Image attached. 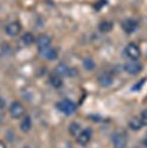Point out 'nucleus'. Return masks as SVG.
<instances>
[{
	"instance_id": "obj_19",
	"label": "nucleus",
	"mask_w": 147,
	"mask_h": 148,
	"mask_svg": "<svg viewBox=\"0 0 147 148\" xmlns=\"http://www.w3.org/2000/svg\"><path fill=\"white\" fill-rule=\"evenodd\" d=\"M83 65H84V67L87 69V70H93L95 68V62L94 60L92 58H90V57H86V58H84V60H83Z\"/></svg>"
},
{
	"instance_id": "obj_7",
	"label": "nucleus",
	"mask_w": 147,
	"mask_h": 148,
	"mask_svg": "<svg viewBox=\"0 0 147 148\" xmlns=\"http://www.w3.org/2000/svg\"><path fill=\"white\" fill-rule=\"evenodd\" d=\"M137 22L133 19H125L122 23V28L126 34H131L137 29Z\"/></svg>"
},
{
	"instance_id": "obj_22",
	"label": "nucleus",
	"mask_w": 147,
	"mask_h": 148,
	"mask_svg": "<svg viewBox=\"0 0 147 148\" xmlns=\"http://www.w3.org/2000/svg\"><path fill=\"white\" fill-rule=\"evenodd\" d=\"M3 119H4V113L2 111V108H0V121H2Z\"/></svg>"
},
{
	"instance_id": "obj_16",
	"label": "nucleus",
	"mask_w": 147,
	"mask_h": 148,
	"mask_svg": "<svg viewBox=\"0 0 147 148\" xmlns=\"http://www.w3.org/2000/svg\"><path fill=\"white\" fill-rule=\"evenodd\" d=\"M113 25L111 21L106 20V21H103V22L100 23V25H99V30L103 33H108L113 29Z\"/></svg>"
},
{
	"instance_id": "obj_9",
	"label": "nucleus",
	"mask_w": 147,
	"mask_h": 148,
	"mask_svg": "<svg viewBox=\"0 0 147 148\" xmlns=\"http://www.w3.org/2000/svg\"><path fill=\"white\" fill-rule=\"evenodd\" d=\"M21 24L19 22H12L10 24H8V25L6 26V33L7 35L11 36V37H15V36H17L19 33L21 32Z\"/></svg>"
},
{
	"instance_id": "obj_3",
	"label": "nucleus",
	"mask_w": 147,
	"mask_h": 148,
	"mask_svg": "<svg viewBox=\"0 0 147 148\" xmlns=\"http://www.w3.org/2000/svg\"><path fill=\"white\" fill-rule=\"evenodd\" d=\"M9 112H10V114L12 118L14 119H20L23 116V114H25V109L22 106V104L19 102H13L10 106V109H9Z\"/></svg>"
},
{
	"instance_id": "obj_11",
	"label": "nucleus",
	"mask_w": 147,
	"mask_h": 148,
	"mask_svg": "<svg viewBox=\"0 0 147 148\" xmlns=\"http://www.w3.org/2000/svg\"><path fill=\"white\" fill-rule=\"evenodd\" d=\"M51 40L49 36H46V35L40 36L37 40V46H38V49H39V51L49 47V45H51Z\"/></svg>"
},
{
	"instance_id": "obj_5",
	"label": "nucleus",
	"mask_w": 147,
	"mask_h": 148,
	"mask_svg": "<svg viewBox=\"0 0 147 148\" xmlns=\"http://www.w3.org/2000/svg\"><path fill=\"white\" fill-rule=\"evenodd\" d=\"M76 70L72 68H69L65 63L61 62L59 63L57 66L54 69V73L57 74L61 77V76H74Z\"/></svg>"
},
{
	"instance_id": "obj_17",
	"label": "nucleus",
	"mask_w": 147,
	"mask_h": 148,
	"mask_svg": "<svg viewBox=\"0 0 147 148\" xmlns=\"http://www.w3.org/2000/svg\"><path fill=\"white\" fill-rule=\"evenodd\" d=\"M69 132L71 135H73V136H78L79 133L81 132V126L78 125L77 123H71L69 126Z\"/></svg>"
},
{
	"instance_id": "obj_1",
	"label": "nucleus",
	"mask_w": 147,
	"mask_h": 148,
	"mask_svg": "<svg viewBox=\"0 0 147 148\" xmlns=\"http://www.w3.org/2000/svg\"><path fill=\"white\" fill-rule=\"evenodd\" d=\"M57 109L64 114L70 116L76 111V105L69 99H64L57 104Z\"/></svg>"
},
{
	"instance_id": "obj_14",
	"label": "nucleus",
	"mask_w": 147,
	"mask_h": 148,
	"mask_svg": "<svg viewBox=\"0 0 147 148\" xmlns=\"http://www.w3.org/2000/svg\"><path fill=\"white\" fill-rule=\"evenodd\" d=\"M49 81H51V84L53 85L54 88H60L61 86H62V80H61V77L55 73H53V75L49 77Z\"/></svg>"
},
{
	"instance_id": "obj_20",
	"label": "nucleus",
	"mask_w": 147,
	"mask_h": 148,
	"mask_svg": "<svg viewBox=\"0 0 147 148\" xmlns=\"http://www.w3.org/2000/svg\"><path fill=\"white\" fill-rule=\"evenodd\" d=\"M140 121L143 125H147V110H145V111H143L141 113Z\"/></svg>"
},
{
	"instance_id": "obj_10",
	"label": "nucleus",
	"mask_w": 147,
	"mask_h": 148,
	"mask_svg": "<svg viewBox=\"0 0 147 148\" xmlns=\"http://www.w3.org/2000/svg\"><path fill=\"white\" fill-rule=\"evenodd\" d=\"M40 53H41L42 56L46 57L49 60H55L58 57V52L53 47H46V49H42V51H40Z\"/></svg>"
},
{
	"instance_id": "obj_25",
	"label": "nucleus",
	"mask_w": 147,
	"mask_h": 148,
	"mask_svg": "<svg viewBox=\"0 0 147 148\" xmlns=\"http://www.w3.org/2000/svg\"><path fill=\"white\" fill-rule=\"evenodd\" d=\"M24 148H29V147H27V146H26V147H24Z\"/></svg>"
},
{
	"instance_id": "obj_13",
	"label": "nucleus",
	"mask_w": 147,
	"mask_h": 148,
	"mask_svg": "<svg viewBox=\"0 0 147 148\" xmlns=\"http://www.w3.org/2000/svg\"><path fill=\"white\" fill-rule=\"evenodd\" d=\"M31 127H32V120H31V118L29 116H27L23 119L22 121H21L20 128L23 132H28V131L31 130Z\"/></svg>"
},
{
	"instance_id": "obj_8",
	"label": "nucleus",
	"mask_w": 147,
	"mask_h": 148,
	"mask_svg": "<svg viewBox=\"0 0 147 148\" xmlns=\"http://www.w3.org/2000/svg\"><path fill=\"white\" fill-rule=\"evenodd\" d=\"M91 135H92L91 128H86V130H82L79 133V135L77 136L78 143L81 145H86L90 141V139H91Z\"/></svg>"
},
{
	"instance_id": "obj_6",
	"label": "nucleus",
	"mask_w": 147,
	"mask_h": 148,
	"mask_svg": "<svg viewBox=\"0 0 147 148\" xmlns=\"http://www.w3.org/2000/svg\"><path fill=\"white\" fill-rule=\"evenodd\" d=\"M124 67L127 73L131 74V75H135V74L139 73L142 70V64L137 62L135 60H132L130 62L125 63Z\"/></svg>"
},
{
	"instance_id": "obj_2",
	"label": "nucleus",
	"mask_w": 147,
	"mask_h": 148,
	"mask_svg": "<svg viewBox=\"0 0 147 148\" xmlns=\"http://www.w3.org/2000/svg\"><path fill=\"white\" fill-rule=\"evenodd\" d=\"M125 54H126L127 57H129L131 60H137L141 56L140 47L137 46V45L133 44V42L129 44L126 46V47H125Z\"/></svg>"
},
{
	"instance_id": "obj_23",
	"label": "nucleus",
	"mask_w": 147,
	"mask_h": 148,
	"mask_svg": "<svg viewBox=\"0 0 147 148\" xmlns=\"http://www.w3.org/2000/svg\"><path fill=\"white\" fill-rule=\"evenodd\" d=\"M142 142H143V145H144V146L147 147V133L145 134V136H144V138H143V141H142Z\"/></svg>"
},
{
	"instance_id": "obj_24",
	"label": "nucleus",
	"mask_w": 147,
	"mask_h": 148,
	"mask_svg": "<svg viewBox=\"0 0 147 148\" xmlns=\"http://www.w3.org/2000/svg\"><path fill=\"white\" fill-rule=\"evenodd\" d=\"M0 148H6L5 145H4V143L1 142V141H0Z\"/></svg>"
},
{
	"instance_id": "obj_21",
	"label": "nucleus",
	"mask_w": 147,
	"mask_h": 148,
	"mask_svg": "<svg viewBox=\"0 0 147 148\" xmlns=\"http://www.w3.org/2000/svg\"><path fill=\"white\" fill-rule=\"evenodd\" d=\"M144 81H145V79H142L138 84L134 85L133 87H132V91H139V89H140V88L142 87V85L144 84Z\"/></svg>"
},
{
	"instance_id": "obj_12",
	"label": "nucleus",
	"mask_w": 147,
	"mask_h": 148,
	"mask_svg": "<svg viewBox=\"0 0 147 148\" xmlns=\"http://www.w3.org/2000/svg\"><path fill=\"white\" fill-rule=\"evenodd\" d=\"M98 82L103 87H109L113 84V76L109 73H101L98 76Z\"/></svg>"
},
{
	"instance_id": "obj_18",
	"label": "nucleus",
	"mask_w": 147,
	"mask_h": 148,
	"mask_svg": "<svg viewBox=\"0 0 147 148\" xmlns=\"http://www.w3.org/2000/svg\"><path fill=\"white\" fill-rule=\"evenodd\" d=\"M22 42L26 45V46H30V45H32L33 42H35V38L31 33H26V34L23 35V37H22Z\"/></svg>"
},
{
	"instance_id": "obj_15",
	"label": "nucleus",
	"mask_w": 147,
	"mask_h": 148,
	"mask_svg": "<svg viewBox=\"0 0 147 148\" xmlns=\"http://www.w3.org/2000/svg\"><path fill=\"white\" fill-rule=\"evenodd\" d=\"M142 125H142L141 121L137 118H132L129 123V126L132 130H139L142 127Z\"/></svg>"
},
{
	"instance_id": "obj_4",
	"label": "nucleus",
	"mask_w": 147,
	"mask_h": 148,
	"mask_svg": "<svg viewBox=\"0 0 147 148\" xmlns=\"http://www.w3.org/2000/svg\"><path fill=\"white\" fill-rule=\"evenodd\" d=\"M113 144L115 148H125L127 144V139L124 133L117 132L113 135Z\"/></svg>"
}]
</instances>
